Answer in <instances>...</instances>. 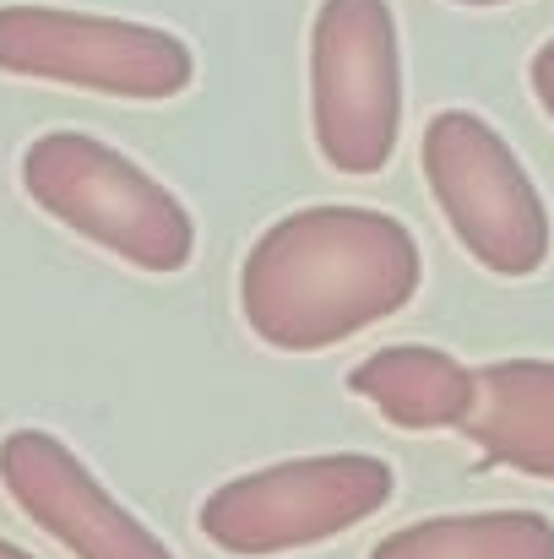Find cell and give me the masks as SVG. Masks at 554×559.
I'll return each instance as SVG.
<instances>
[{
    "label": "cell",
    "instance_id": "cell-1",
    "mask_svg": "<svg viewBox=\"0 0 554 559\" xmlns=\"http://www.w3.org/2000/svg\"><path fill=\"white\" fill-rule=\"evenodd\" d=\"M424 250L380 206L316 201L267 223L239 266V316L278 354H321L413 305Z\"/></svg>",
    "mask_w": 554,
    "mask_h": 559
},
{
    "label": "cell",
    "instance_id": "cell-2",
    "mask_svg": "<svg viewBox=\"0 0 554 559\" xmlns=\"http://www.w3.org/2000/svg\"><path fill=\"white\" fill-rule=\"evenodd\" d=\"M22 190L38 212L115 261L169 277L196 255V217L164 180L87 131H44L22 147Z\"/></svg>",
    "mask_w": 554,
    "mask_h": 559
},
{
    "label": "cell",
    "instance_id": "cell-3",
    "mask_svg": "<svg viewBox=\"0 0 554 559\" xmlns=\"http://www.w3.org/2000/svg\"><path fill=\"white\" fill-rule=\"evenodd\" d=\"M391 489H397L391 467L369 451L294 456L217 484L201 500L196 527L212 549L234 559L299 555L354 533L391 500Z\"/></svg>",
    "mask_w": 554,
    "mask_h": 559
},
{
    "label": "cell",
    "instance_id": "cell-4",
    "mask_svg": "<svg viewBox=\"0 0 554 559\" xmlns=\"http://www.w3.org/2000/svg\"><path fill=\"white\" fill-rule=\"evenodd\" d=\"M419 169L457 245L495 277H533L554 250L550 206L511 142L473 109H440L424 126Z\"/></svg>",
    "mask_w": 554,
    "mask_h": 559
},
{
    "label": "cell",
    "instance_id": "cell-5",
    "mask_svg": "<svg viewBox=\"0 0 554 559\" xmlns=\"http://www.w3.org/2000/svg\"><path fill=\"white\" fill-rule=\"evenodd\" d=\"M402 131V49L386 0H321L310 22V136L338 175H380Z\"/></svg>",
    "mask_w": 554,
    "mask_h": 559
},
{
    "label": "cell",
    "instance_id": "cell-6",
    "mask_svg": "<svg viewBox=\"0 0 554 559\" xmlns=\"http://www.w3.org/2000/svg\"><path fill=\"white\" fill-rule=\"evenodd\" d=\"M0 71L104 98L164 104L196 82V55L180 33L153 22L66 5H0Z\"/></svg>",
    "mask_w": 554,
    "mask_h": 559
},
{
    "label": "cell",
    "instance_id": "cell-7",
    "mask_svg": "<svg viewBox=\"0 0 554 559\" xmlns=\"http://www.w3.org/2000/svg\"><path fill=\"white\" fill-rule=\"evenodd\" d=\"M0 489L71 559H175V549L49 429L0 435Z\"/></svg>",
    "mask_w": 554,
    "mask_h": 559
},
{
    "label": "cell",
    "instance_id": "cell-8",
    "mask_svg": "<svg viewBox=\"0 0 554 559\" xmlns=\"http://www.w3.org/2000/svg\"><path fill=\"white\" fill-rule=\"evenodd\" d=\"M484 467L554 484V359H495L479 370V413L462 424Z\"/></svg>",
    "mask_w": 554,
    "mask_h": 559
},
{
    "label": "cell",
    "instance_id": "cell-9",
    "mask_svg": "<svg viewBox=\"0 0 554 559\" xmlns=\"http://www.w3.org/2000/svg\"><path fill=\"white\" fill-rule=\"evenodd\" d=\"M349 391L397 429H462L479 413V370L446 348L397 343L349 370Z\"/></svg>",
    "mask_w": 554,
    "mask_h": 559
},
{
    "label": "cell",
    "instance_id": "cell-10",
    "mask_svg": "<svg viewBox=\"0 0 554 559\" xmlns=\"http://www.w3.org/2000/svg\"><path fill=\"white\" fill-rule=\"evenodd\" d=\"M369 559H554L544 511H451L386 533Z\"/></svg>",
    "mask_w": 554,
    "mask_h": 559
},
{
    "label": "cell",
    "instance_id": "cell-11",
    "mask_svg": "<svg viewBox=\"0 0 554 559\" xmlns=\"http://www.w3.org/2000/svg\"><path fill=\"white\" fill-rule=\"evenodd\" d=\"M528 82H533V98H539V109H544V115L554 120V38H544V44L533 49Z\"/></svg>",
    "mask_w": 554,
    "mask_h": 559
},
{
    "label": "cell",
    "instance_id": "cell-12",
    "mask_svg": "<svg viewBox=\"0 0 554 559\" xmlns=\"http://www.w3.org/2000/svg\"><path fill=\"white\" fill-rule=\"evenodd\" d=\"M0 559H38V555H27L22 544H11V538H0Z\"/></svg>",
    "mask_w": 554,
    "mask_h": 559
},
{
    "label": "cell",
    "instance_id": "cell-13",
    "mask_svg": "<svg viewBox=\"0 0 554 559\" xmlns=\"http://www.w3.org/2000/svg\"><path fill=\"white\" fill-rule=\"evenodd\" d=\"M451 5H479L484 11V5H511V0H451Z\"/></svg>",
    "mask_w": 554,
    "mask_h": 559
}]
</instances>
